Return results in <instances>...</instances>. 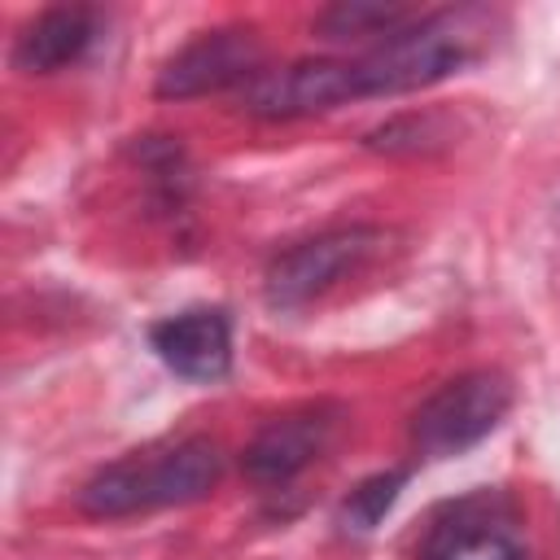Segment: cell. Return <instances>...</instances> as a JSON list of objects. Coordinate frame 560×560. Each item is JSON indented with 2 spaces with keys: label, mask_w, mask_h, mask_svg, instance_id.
<instances>
[{
  "label": "cell",
  "mask_w": 560,
  "mask_h": 560,
  "mask_svg": "<svg viewBox=\"0 0 560 560\" xmlns=\"http://www.w3.org/2000/svg\"><path fill=\"white\" fill-rule=\"evenodd\" d=\"M420 18V9L411 4H385V0H341V4H328L319 18H315V31L319 39H332V44H346V39H389L398 35L402 26H411Z\"/></svg>",
  "instance_id": "11"
},
{
  "label": "cell",
  "mask_w": 560,
  "mask_h": 560,
  "mask_svg": "<svg viewBox=\"0 0 560 560\" xmlns=\"http://www.w3.org/2000/svg\"><path fill=\"white\" fill-rule=\"evenodd\" d=\"M525 560H529V556H525Z\"/></svg>",
  "instance_id": "14"
},
{
  "label": "cell",
  "mask_w": 560,
  "mask_h": 560,
  "mask_svg": "<svg viewBox=\"0 0 560 560\" xmlns=\"http://www.w3.org/2000/svg\"><path fill=\"white\" fill-rule=\"evenodd\" d=\"M508 407H512V381L494 368H477L438 385L420 402V411L411 416V438L429 459L459 455L486 433H494Z\"/></svg>",
  "instance_id": "3"
},
{
  "label": "cell",
  "mask_w": 560,
  "mask_h": 560,
  "mask_svg": "<svg viewBox=\"0 0 560 560\" xmlns=\"http://www.w3.org/2000/svg\"><path fill=\"white\" fill-rule=\"evenodd\" d=\"M477 35H486L481 9H446V13H420L411 26L376 44L354 66L359 96H398L429 88L455 70H464L477 57Z\"/></svg>",
  "instance_id": "2"
},
{
  "label": "cell",
  "mask_w": 560,
  "mask_h": 560,
  "mask_svg": "<svg viewBox=\"0 0 560 560\" xmlns=\"http://www.w3.org/2000/svg\"><path fill=\"white\" fill-rule=\"evenodd\" d=\"M438 140H446L438 114H424V118L420 114H407V118H394V122H385V127H376L368 136V144L381 149V153H424Z\"/></svg>",
  "instance_id": "13"
},
{
  "label": "cell",
  "mask_w": 560,
  "mask_h": 560,
  "mask_svg": "<svg viewBox=\"0 0 560 560\" xmlns=\"http://www.w3.org/2000/svg\"><path fill=\"white\" fill-rule=\"evenodd\" d=\"M346 101H359L354 66L350 61H328V57L262 70L245 88V109L258 114V118H306V114L337 109Z\"/></svg>",
  "instance_id": "7"
},
{
  "label": "cell",
  "mask_w": 560,
  "mask_h": 560,
  "mask_svg": "<svg viewBox=\"0 0 560 560\" xmlns=\"http://www.w3.org/2000/svg\"><path fill=\"white\" fill-rule=\"evenodd\" d=\"M402 486H407V468H389V472H376V477L359 481V486L350 490L346 508H341L346 525H350V529H376L381 516L394 508V499H398Z\"/></svg>",
  "instance_id": "12"
},
{
  "label": "cell",
  "mask_w": 560,
  "mask_h": 560,
  "mask_svg": "<svg viewBox=\"0 0 560 560\" xmlns=\"http://www.w3.org/2000/svg\"><path fill=\"white\" fill-rule=\"evenodd\" d=\"M267 66V48L258 39V26H214L201 31L192 44H184L162 70H158V96L162 101H192L210 96L236 83H254Z\"/></svg>",
  "instance_id": "5"
},
{
  "label": "cell",
  "mask_w": 560,
  "mask_h": 560,
  "mask_svg": "<svg viewBox=\"0 0 560 560\" xmlns=\"http://www.w3.org/2000/svg\"><path fill=\"white\" fill-rule=\"evenodd\" d=\"M341 424V407L332 402H315L289 416H276L245 451V477L258 486H284L289 477H298L311 459L324 455V446L332 442Z\"/></svg>",
  "instance_id": "8"
},
{
  "label": "cell",
  "mask_w": 560,
  "mask_h": 560,
  "mask_svg": "<svg viewBox=\"0 0 560 560\" xmlns=\"http://www.w3.org/2000/svg\"><path fill=\"white\" fill-rule=\"evenodd\" d=\"M96 35V13L83 4H57L31 18L13 39V66L22 74H52L88 52Z\"/></svg>",
  "instance_id": "10"
},
{
  "label": "cell",
  "mask_w": 560,
  "mask_h": 560,
  "mask_svg": "<svg viewBox=\"0 0 560 560\" xmlns=\"http://www.w3.org/2000/svg\"><path fill=\"white\" fill-rule=\"evenodd\" d=\"M381 241H385L381 228L354 223V228L319 232V236H311V241L276 254L271 267H267V302L280 306V311L306 306L311 298L328 293L341 276H350L354 267H363L381 249Z\"/></svg>",
  "instance_id": "6"
},
{
  "label": "cell",
  "mask_w": 560,
  "mask_h": 560,
  "mask_svg": "<svg viewBox=\"0 0 560 560\" xmlns=\"http://www.w3.org/2000/svg\"><path fill=\"white\" fill-rule=\"evenodd\" d=\"M416 560H525L516 503L503 490H472L442 503L420 534Z\"/></svg>",
  "instance_id": "4"
},
{
  "label": "cell",
  "mask_w": 560,
  "mask_h": 560,
  "mask_svg": "<svg viewBox=\"0 0 560 560\" xmlns=\"http://www.w3.org/2000/svg\"><path fill=\"white\" fill-rule=\"evenodd\" d=\"M158 359L184 381H219L232 368V324L219 306H188L149 328Z\"/></svg>",
  "instance_id": "9"
},
{
  "label": "cell",
  "mask_w": 560,
  "mask_h": 560,
  "mask_svg": "<svg viewBox=\"0 0 560 560\" xmlns=\"http://www.w3.org/2000/svg\"><path fill=\"white\" fill-rule=\"evenodd\" d=\"M223 477V451L210 438H184L162 451H136L101 468L79 490L88 516H131L153 508H179L206 499Z\"/></svg>",
  "instance_id": "1"
}]
</instances>
